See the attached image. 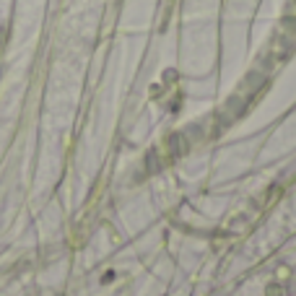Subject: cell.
I'll return each mask as SVG.
<instances>
[{
	"instance_id": "cell-1",
	"label": "cell",
	"mask_w": 296,
	"mask_h": 296,
	"mask_svg": "<svg viewBox=\"0 0 296 296\" xmlns=\"http://www.w3.org/2000/svg\"><path fill=\"white\" fill-rule=\"evenodd\" d=\"M268 296H281V288H276V286H270V288H268Z\"/></svg>"
}]
</instances>
